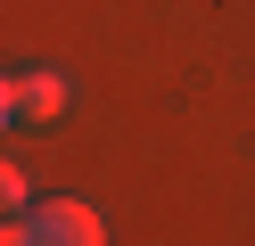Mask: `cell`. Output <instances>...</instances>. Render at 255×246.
Masks as SVG:
<instances>
[{"mask_svg": "<svg viewBox=\"0 0 255 246\" xmlns=\"http://www.w3.org/2000/svg\"><path fill=\"white\" fill-rule=\"evenodd\" d=\"M0 246H107V230H99V213H91L83 197H50V205L17 213Z\"/></svg>", "mask_w": 255, "mask_h": 246, "instance_id": "cell-1", "label": "cell"}, {"mask_svg": "<svg viewBox=\"0 0 255 246\" xmlns=\"http://www.w3.org/2000/svg\"><path fill=\"white\" fill-rule=\"evenodd\" d=\"M66 115V82L50 74V66H17V74L0 82V123L8 131H41Z\"/></svg>", "mask_w": 255, "mask_h": 246, "instance_id": "cell-2", "label": "cell"}, {"mask_svg": "<svg viewBox=\"0 0 255 246\" xmlns=\"http://www.w3.org/2000/svg\"><path fill=\"white\" fill-rule=\"evenodd\" d=\"M0 205H8V222H17V213H33V189H25V172H17V164L0 172Z\"/></svg>", "mask_w": 255, "mask_h": 246, "instance_id": "cell-3", "label": "cell"}]
</instances>
